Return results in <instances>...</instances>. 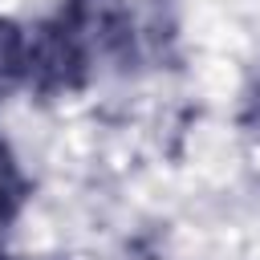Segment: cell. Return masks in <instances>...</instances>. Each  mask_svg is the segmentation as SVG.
Masks as SVG:
<instances>
[{
	"instance_id": "6da1fadb",
	"label": "cell",
	"mask_w": 260,
	"mask_h": 260,
	"mask_svg": "<svg viewBox=\"0 0 260 260\" xmlns=\"http://www.w3.org/2000/svg\"><path fill=\"white\" fill-rule=\"evenodd\" d=\"M28 77V41L12 20H0V98Z\"/></svg>"
},
{
	"instance_id": "7a4b0ae2",
	"label": "cell",
	"mask_w": 260,
	"mask_h": 260,
	"mask_svg": "<svg viewBox=\"0 0 260 260\" xmlns=\"http://www.w3.org/2000/svg\"><path fill=\"white\" fill-rule=\"evenodd\" d=\"M20 199H24L20 171H16L12 154H8V146L0 142V223H8V219H12V211L20 207Z\"/></svg>"
}]
</instances>
